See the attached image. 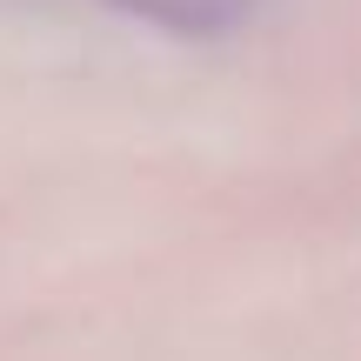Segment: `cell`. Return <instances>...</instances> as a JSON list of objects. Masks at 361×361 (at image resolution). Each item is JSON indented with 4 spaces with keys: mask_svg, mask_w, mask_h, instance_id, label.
I'll return each instance as SVG.
<instances>
[{
    "mask_svg": "<svg viewBox=\"0 0 361 361\" xmlns=\"http://www.w3.org/2000/svg\"><path fill=\"white\" fill-rule=\"evenodd\" d=\"M128 13H147V20H161V27H174V34H207V27H221L228 20V0H121Z\"/></svg>",
    "mask_w": 361,
    "mask_h": 361,
    "instance_id": "obj_1",
    "label": "cell"
}]
</instances>
